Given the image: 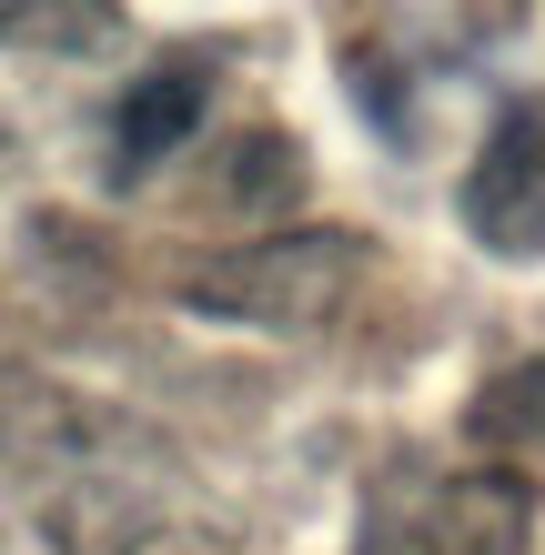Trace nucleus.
<instances>
[{"label": "nucleus", "mask_w": 545, "mask_h": 555, "mask_svg": "<svg viewBox=\"0 0 545 555\" xmlns=\"http://www.w3.org/2000/svg\"><path fill=\"white\" fill-rule=\"evenodd\" d=\"M212 203L233 212V222H294V203H303V142H283V132H243L233 152H222Z\"/></svg>", "instance_id": "nucleus-6"}, {"label": "nucleus", "mask_w": 545, "mask_h": 555, "mask_svg": "<svg viewBox=\"0 0 545 555\" xmlns=\"http://www.w3.org/2000/svg\"><path fill=\"white\" fill-rule=\"evenodd\" d=\"M465 233L495 253V263H535L545 253V112L535 102H505L485 152L465 162Z\"/></svg>", "instance_id": "nucleus-3"}, {"label": "nucleus", "mask_w": 545, "mask_h": 555, "mask_svg": "<svg viewBox=\"0 0 545 555\" xmlns=\"http://www.w3.org/2000/svg\"><path fill=\"white\" fill-rule=\"evenodd\" d=\"M465 444L485 454V475L505 485H545V364H505L485 374V395L465 404Z\"/></svg>", "instance_id": "nucleus-5"}, {"label": "nucleus", "mask_w": 545, "mask_h": 555, "mask_svg": "<svg viewBox=\"0 0 545 555\" xmlns=\"http://www.w3.org/2000/svg\"><path fill=\"white\" fill-rule=\"evenodd\" d=\"M374 273L384 263H374L364 233H252L243 253L192 263L182 304L222 313V323H263V334H334V323L364 304Z\"/></svg>", "instance_id": "nucleus-1"}, {"label": "nucleus", "mask_w": 545, "mask_h": 555, "mask_svg": "<svg viewBox=\"0 0 545 555\" xmlns=\"http://www.w3.org/2000/svg\"><path fill=\"white\" fill-rule=\"evenodd\" d=\"M354 102L384 121V132H414V121H404V72L384 51H354Z\"/></svg>", "instance_id": "nucleus-7"}, {"label": "nucleus", "mask_w": 545, "mask_h": 555, "mask_svg": "<svg viewBox=\"0 0 545 555\" xmlns=\"http://www.w3.org/2000/svg\"><path fill=\"white\" fill-rule=\"evenodd\" d=\"M203 112H212V61H163V72H142L132 91H121V112H112V172L121 182H142L152 162H172L192 132H203Z\"/></svg>", "instance_id": "nucleus-4"}, {"label": "nucleus", "mask_w": 545, "mask_h": 555, "mask_svg": "<svg viewBox=\"0 0 545 555\" xmlns=\"http://www.w3.org/2000/svg\"><path fill=\"white\" fill-rule=\"evenodd\" d=\"M535 495L485 465H394L374 485L354 555H525Z\"/></svg>", "instance_id": "nucleus-2"}]
</instances>
